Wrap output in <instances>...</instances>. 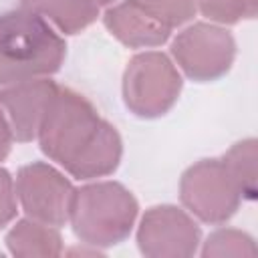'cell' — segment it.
I'll use <instances>...</instances> for the list:
<instances>
[{
  "mask_svg": "<svg viewBox=\"0 0 258 258\" xmlns=\"http://www.w3.org/2000/svg\"><path fill=\"white\" fill-rule=\"evenodd\" d=\"M67 56L64 38L36 12H0V87L50 77Z\"/></svg>",
  "mask_w": 258,
  "mask_h": 258,
  "instance_id": "obj_2",
  "label": "cell"
},
{
  "mask_svg": "<svg viewBox=\"0 0 258 258\" xmlns=\"http://www.w3.org/2000/svg\"><path fill=\"white\" fill-rule=\"evenodd\" d=\"M135 2L143 12H147L153 20L163 24L173 32V28L183 26L189 22L196 12V0H131Z\"/></svg>",
  "mask_w": 258,
  "mask_h": 258,
  "instance_id": "obj_16",
  "label": "cell"
},
{
  "mask_svg": "<svg viewBox=\"0 0 258 258\" xmlns=\"http://www.w3.org/2000/svg\"><path fill=\"white\" fill-rule=\"evenodd\" d=\"M103 24L127 48H155L165 44L171 36L169 28L153 20L131 0L107 6Z\"/></svg>",
  "mask_w": 258,
  "mask_h": 258,
  "instance_id": "obj_10",
  "label": "cell"
},
{
  "mask_svg": "<svg viewBox=\"0 0 258 258\" xmlns=\"http://www.w3.org/2000/svg\"><path fill=\"white\" fill-rule=\"evenodd\" d=\"M179 200L194 218L204 224L228 222L242 204V191L222 157L200 159L179 179Z\"/></svg>",
  "mask_w": 258,
  "mask_h": 258,
  "instance_id": "obj_5",
  "label": "cell"
},
{
  "mask_svg": "<svg viewBox=\"0 0 258 258\" xmlns=\"http://www.w3.org/2000/svg\"><path fill=\"white\" fill-rule=\"evenodd\" d=\"M6 248L18 258H52L62 254V238L58 228L32 218L18 220L4 238Z\"/></svg>",
  "mask_w": 258,
  "mask_h": 258,
  "instance_id": "obj_11",
  "label": "cell"
},
{
  "mask_svg": "<svg viewBox=\"0 0 258 258\" xmlns=\"http://www.w3.org/2000/svg\"><path fill=\"white\" fill-rule=\"evenodd\" d=\"M18 212V200H16V187L14 177L8 169L0 167V230L6 228Z\"/></svg>",
  "mask_w": 258,
  "mask_h": 258,
  "instance_id": "obj_17",
  "label": "cell"
},
{
  "mask_svg": "<svg viewBox=\"0 0 258 258\" xmlns=\"http://www.w3.org/2000/svg\"><path fill=\"white\" fill-rule=\"evenodd\" d=\"M139 216L135 196L119 181H89L75 189L69 224L83 246L111 248L125 242Z\"/></svg>",
  "mask_w": 258,
  "mask_h": 258,
  "instance_id": "obj_3",
  "label": "cell"
},
{
  "mask_svg": "<svg viewBox=\"0 0 258 258\" xmlns=\"http://www.w3.org/2000/svg\"><path fill=\"white\" fill-rule=\"evenodd\" d=\"M20 6L36 12L62 34H79L99 18L93 0H20Z\"/></svg>",
  "mask_w": 258,
  "mask_h": 258,
  "instance_id": "obj_12",
  "label": "cell"
},
{
  "mask_svg": "<svg viewBox=\"0 0 258 258\" xmlns=\"http://www.w3.org/2000/svg\"><path fill=\"white\" fill-rule=\"evenodd\" d=\"M224 163L228 165L232 177L236 179L242 200L252 202L256 198V159H258V147L256 139H242L234 143L226 153H224Z\"/></svg>",
  "mask_w": 258,
  "mask_h": 258,
  "instance_id": "obj_13",
  "label": "cell"
},
{
  "mask_svg": "<svg viewBox=\"0 0 258 258\" xmlns=\"http://www.w3.org/2000/svg\"><path fill=\"white\" fill-rule=\"evenodd\" d=\"M198 12L210 22L232 26L240 20H250L258 12V0H196Z\"/></svg>",
  "mask_w": 258,
  "mask_h": 258,
  "instance_id": "obj_15",
  "label": "cell"
},
{
  "mask_svg": "<svg viewBox=\"0 0 258 258\" xmlns=\"http://www.w3.org/2000/svg\"><path fill=\"white\" fill-rule=\"evenodd\" d=\"M200 254L204 258H244V256H256V244L254 238L242 230L234 228H218L214 230L206 242H202Z\"/></svg>",
  "mask_w": 258,
  "mask_h": 258,
  "instance_id": "obj_14",
  "label": "cell"
},
{
  "mask_svg": "<svg viewBox=\"0 0 258 258\" xmlns=\"http://www.w3.org/2000/svg\"><path fill=\"white\" fill-rule=\"evenodd\" d=\"M181 89L179 69L161 50H143L131 56L121 83L123 103L139 119H157L169 113Z\"/></svg>",
  "mask_w": 258,
  "mask_h": 258,
  "instance_id": "obj_4",
  "label": "cell"
},
{
  "mask_svg": "<svg viewBox=\"0 0 258 258\" xmlns=\"http://www.w3.org/2000/svg\"><path fill=\"white\" fill-rule=\"evenodd\" d=\"M58 87L50 77L28 79L0 87V109L6 115L12 137L20 143H30L36 139L40 125Z\"/></svg>",
  "mask_w": 258,
  "mask_h": 258,
  "instance_id": "obj_9",
  "label": "cell"
},
{
  "mask_svg": "<svg viewBox=\"0 0 258 258\" xmlns=\"http://www.w3.org/2000/svg\"><path fill=\"white\" fill-rule=\"evenodd\" d=\"M171 60L189 81L214 83L230 73L236 58V40L226 26L194 22L171 40Z\"/></svg>",
  "mask_w": 258,
  "mask_h": 258,
  "instance_id": "obj_6",
  "label": "cell"
},
{
  "mask_svg": "<svg viewBox=\"0 0 258 258\" xmlns=\"http://www.w3.org/2000/svg\"><path fill=\"white\" fill-rule=\"evenodd\" d=\"M14 187L16 200L28 218L54 228L69 224L77 187L54 165L46 161L22 165L16 173Z\"/></svg>",
  "mask_w": 258,
  "mask_h": 258,
  "instance_id": "obj_7",
  "label": "cell"
},
{
  "mask_svg": "<svg viewBox=\"0 0 258 258\" xmlns=\"http://www.w3.org/2000/svg\"><path fill=\"white\" fill-rule=\"evenodd\" d=\"M200 244L198 222L177 206H151L139 220L137 246L147 258H187L200 250Z\"/></svg>",
  "mask_w": 258,
  "mask_h": 258,
  "instance_id": "obj_8",
  "label": "cell"
},
{
  "mask_svg": "<svg viewBox=\"0 0 258 258\" xmlns=\"http://www.w3.org/2000/svg\"><path fill=\"white\" fill-rule=\"evenodd\" d=\"M40 151L71 177L91 181L111 175L123 157V139L79 91L58 87L36 135Z\"/></svg>",
  "mask_w": 258,
  "mask_h": 258,
  "instance_id": "obj_1",
  "label": "cell"
},
{
  "mask_svg": "<svg viewBox=\"0 0 258 258\" xmlns=\"http://www.w3.org/2000/svg\"><path fill=\"white\" fill-rule=\"evenodd\" d=\"M93 2H95V4L101 8V6H111V4H115L117 0H93Z\"/></svg>",
  "mask_w": 258,
  "mask_h": 258,
  "instance_id": "obj_19",
  "label": "cell"
},
{
  "mask_svg": "<svg viewBox=\"0 0 258 258\" xmlns=\"http://www.w3.org/2000/svg\"><path fill=\"white\" fill-rule=\"evenodd\" d=\"M12 141H14V137H12L10 125H8V121H6L4 111L0 109V161H4V159L8 157V153H10V149H12Z\"/></svg>",
  "mask_w": 258,
  "mask_h": 258,
  "instance_id": "obj_18",
  "label": "cell"
}]
</instances>
